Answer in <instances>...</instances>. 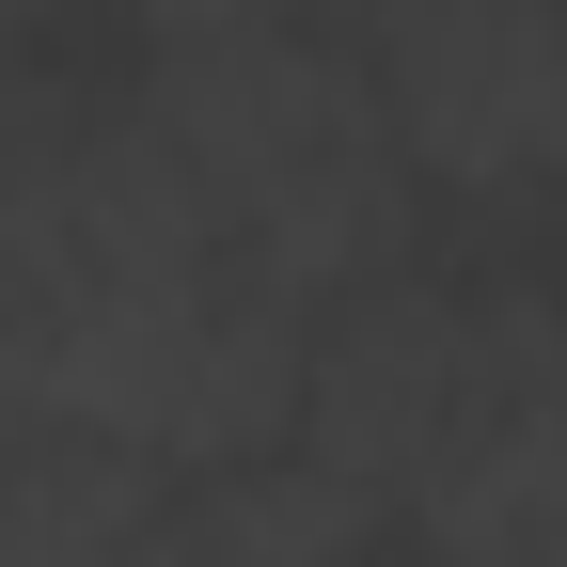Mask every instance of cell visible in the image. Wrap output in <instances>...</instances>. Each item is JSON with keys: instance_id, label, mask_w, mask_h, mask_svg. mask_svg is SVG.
<instances>
[{"instance_id": "1", "label": "cell", "mask_w": 567, "mask_h": 567, "mask_svg": "<svg viewBox=\"0 0 567 567\" xmlns=\"http://www.w3.org/2000/svg\"><path fill=\"white\" fill-rule=\"evenodd\" d=\"M142 126L158 158L205 189V221L252 284L284 300H347V284L394 268V205L425 189L410 142L379 111L363 48H316L300 17H237V32H174L158 80H142Z\"/></svg>"}, {"instance_id": "2", "label": "cell", "mask_w": 567, "mask_h": 567, "mask_svg": "<svg viewBox=\"0 0 567 567\" xmlns=\"http://www.w3.org/2000/svg\"><path fill=\"white\" fill-rule=\"evenodd\" d=\"M473 394H488V300L347 284V300H316V347H300V457L410 536V505L442 488Z\"/></svg>"}, {"instance_id": "3", "label": "cell", "mask_w": 567, "mask_h": 567, "mask_svg": "<svg viewBox=\"0 0 567 567\" xmlns=\"http://www.w3.org/2000/svg\"><path fill=\"white\" fill-rule=\"evenodd\" d=\"M379 111L425 189H536L567 174V0H363Z\"/></svg>"}, {"instance_id": "4", "label": "cell", "mask_w": 567, "mask_h": 567, "mask_svg": "<svg viewBox=\"0 0 567 567\" xmlns=\"http://www.w3.org/2000/svg\"><path fill=\"white\" fill-rule=\"evenodd\" d=\"M174 473L111 442V425L48 410V394H0V567H142Z\"/></svg>"}, {"instance_id": "5", "label": "cell", "mask_w": 567, "mask_h": 567, "mask_svg": "<svg viewBox=\"0 0 567 567\" xmlns=\"http://www.w3.org/2000/svg\"><path fill=\"white\" fill-rule=\"evenodd\" d=\"M284 17H331V0H284Z\"/></svg>"}]
</instances>
